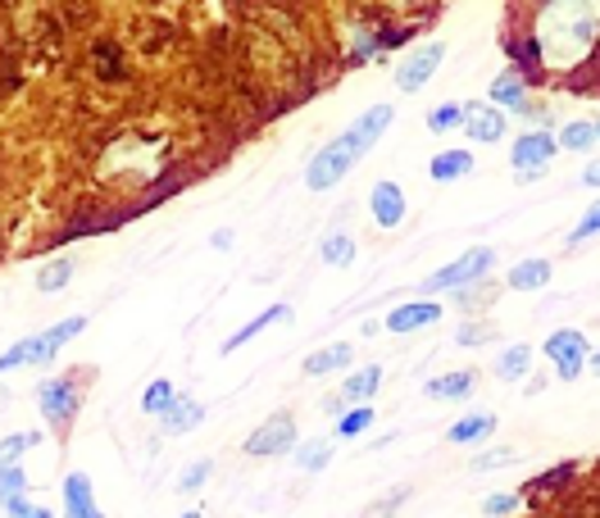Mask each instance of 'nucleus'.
Listing matches in <instances>:
<instances>
[{
  "instance_id": "nucleus-1",
  "label": "nucleus",
  "mask_w": 600,
  "mask_h": 518,
  "mask_svg": "<svg viewBox=\"0 0 600 518\" xmlns=\"http://www.w3.org/2000/svg\"><path fill=\"white\" fill-rule=\"evenodd\" d=\"M600 33V0H545L537 14V55L551 69H573Z\"/></svg>"
},
{
  "instance_id": "nucleus-2",
  "label": "nucleus",
  "mask_w": 600,
  "mask_h": 518,
  "mask_svg": "<svg viewBox=\"0 0 600 518\" xmlns=\"http://www.w3.org/2000/svg\"><path fill=\"white\" fill-rule=\"evenodd\" d=\"M392 119H396V109L392 105H373L369 115H360L355 119L337 142H327L314 159H310V169H305V186L310 191H333L355 164H360L382 136H387V128H392Z\"/></svg>"
},
{
  "instance_id": "nucleus-3",
  "label": "nucleus",
  "mask_w": 600,
  "mask_h": 518,
  "mask_svg": "<svg viewBox=\"0 0 600 518\" xmlns=\"http://www.w3.org/2000/svg\"><path fill=\"white\" fill-rule=\"evenodd\" d=\"M82 327H87V314H73V318H60L55 327H46V333L37 337H23L19 346H10L5 354H0V373H10V369H33V364H46L55 360L73 337H82Z\"/></svg>"
},
{
  "instance_id": "nucleus-4",
  "label": "nucleus",
  "mask_w": 600,
  "mask_h": 518,
  "mask_svg": "<svg viewBox=\"0 0 600 518\" xmlns=\"http://www.w3.org/2000/svg\"><path fill=\"white\" fill-rule=\"evenodd\" d=\"M491 264H496V251H491V245H473V251L451 260L442 273H432V278L423 282V291H464V287L482 282L491 273Z\"/></svg>"
},
{
  "instance_id": "nucleus-5",
  "label": "nucleus",
  "mask_w": 600,
  "mask_h": 518,
  "mask_svg": "<svg viewBox=\"0 0 600 518\" xmlns=\"http://www.w3.org/2000/svg\"><path fill=\"white\" fill-rule=\"evenodd\" d=\"M541 350H545V360L555 364V373H560L564 382L583 377V369H587V360H591V346H587V337L578 333V327H560V333L545 337Z\"/></svg>"
},
{
  "instance_id": "nucleus-6",
  "label": "nucleus",
  "mask_w": 600,
  "mask_h": 518,
  "mask_svg": "<svg viewBox=\"0 0 600 518\" xmlns=\"http://www.w3.org/2000/svg\"><path fill=\"white\" fill-rule=\"evenodd\" d=\"M37 400H41V419H46L55 432H64V427L73 423V414H77V405H82V387H77L73 373H69V377H50V382H41Z\"/></svg>"
},
{
  "instance_id": "nucleus-7",
  "label": "nucleus",
  "mask_w": 600,
  "mask_h": 518,
  "mask_svg": "<svg viewBox=\"0 0 600 518\" xmlns=\"http://www.w3.org/2000/svg\"><path fill=\"white\" fill-rule=\"evenodd\" d=\"M296 450V419L291 414H268L251 436H245V455L251 459H268V455H283Z\"/></svg>"
},
{
  "instance_id": "nucleus-8",
  "label": "nucleus",
  "mask_w": 600,
  "mask_h": 518,
  "mask_svg": "<svg viewBox=\"0 0 600 518\" xmlns=\"http://www.w3.org/2000/svg\"><path fill=\"white\" fill-rule=\"evenodd\" d=\"M442 60H446V46L442 41H428V46H419V50H409L405 60L396 64V87L400 92H419L423 82L442 69Z\"/></svg>"
},
{
  "instance_id": "nucleus-9",
  "label": "nucleus",
  "mask_w": 600,
  "mask_h": 518,
  "mask_svg": "<svg viewBox=\"0 0 600 518\" xmlns=\"http://www.w3.org/2000/svg\"><path fill=\"white\" fill-rule=\"evenodd\" d=\"M555 146H560V142H555V136L545 132V128H537V132H524V136H518V142H514V169L524 173V178L541 173L545 164L555 159Z\"/></svg>"
},
{
  "instance_id": "nucleus-10",
  "label": "nucleus",
  "mask_w": 600,
  "mask_h": 518,
  "mask_svg": "<svg viewBox=\"0 0 600 518\" xmlns=\"http://www.w3.org/2000/svg\"><path fill=\"white\" fill-rule=\"evenodd\" d=\"M405 209H409V201H405V191H400L396 182H373V191H369V214H373L377 228H400V224H405Z\"/></svg>"
},
{
  "instance_id": "nucleus-11",
  "label": "nucleus",
  "mask_w": 600,
  "mask_h": 518,
  "mask_svg": "<svg viewBox=\"0 0 600 518\" xmlns=\"http://www.w3.org/2000/svg\"><path fill=\"white\" fill-rule=\"evenodd\" d=\"M436 318H442V305H436V300H409V305H396L387 314V333L405 337V333H419V327H432Z\"/></svg>"
},
{
  "instance_id": "nucleus-12",
  "label": "nucleus",
  "mask_w": 600,
  "mask_h": 518,
  "mask_svg": "<svg viewBox=\"0 0 600 518\" xmlns=\"http://www.w3.org/2000/svg\"><path fill=\"white\" fill-rule=\"evenodd\" d=\"M464 132L473 136V142H501L505 136V115L496 105H464V123H459Z\"/></svg>"
},
{
  "instance_id": "nucleus-13",
  "label": "nucleus",
  "mask_w": 600,
  "mask_h": 518,
  "mask_svg": "<svg viewBox=\"0 0 600 518\" xmlns=\"http://www.w3.org/2000/svg\"><path fill=\"white\" fill-rule=\"evenodd\" d=\"M64 518H105V509L96 505V491L87 473H69L64 478Z\"/></svg>"
},
{
  "instance_id": "nucleus-14",
  "label": "nucleus",
  "mask_w": 600,
  "mask_h": 518,
  "mask_svg": "<svg viewBox=\"0 0 600 518\" xmlns=\"http://www.w3.org/2000/svg\"><path fill=\"white\" fill-rule=\"evenodd\" d=\"M201 423H205V405L191 400V396H173V405L159 414V427L169 432V436H182V432L201 427Z\"/></svg>"
},
{
  "instance_id": "nucleus-15",
  "label": "nucleus",
  "mask_w": 600,
  "mask_h": 518,
  "mask_svg": "<svg viewBox=\"0 0 600 518\" xmlns=\"http://www.w3.org/2000/svg\"><path fill=\"white\" fill-rule=\"evenodd\" d=\"M287 318H291V305H268L264 314H255L251 323H245V327H237V333L224 341V354H228V350H241V346L251 341V337H260L264 327H273V323H287Z\"/></svg>"
},
{
  "instance_id": "nucleus-16",
  "label": "nucleus",
  "mask_w": 600,
  "mask_h": 518,
  "mask_svg": "<svg viewBox=\"0 0 600 518\" xmlns=\"http://www.w3.org/2000/svg\"><path fill=\"white\" fill-rule=\"evenodd\" d=\"M428 173H432V182H459L464 173H473V155L469 150H442V155H432Z\"/></svg>"
},
{
  "instance_id": "nucleus-17",
  "label": "nucleus",
  "mask_w": 600,
  "mask_h": 518,
  "mask_svg": "<svg viewBox=\"0 0 600 518\" xmlns=\"http://www.w3.org/2000/svg\"><path fill=\"white\" fill-rule=\"evenodd\" d=\"M473 382H478V373L464 369V373H442V377H432L423 391H428L432 400H464V396L473 391Z\"/></svg>"
},
{
  "instance_id": "nucleus-18",
  "label": "nucleus",
  "mask_w": 600,
  "mask_h": 518,
  "mask_svg": "<svg viewBox=\"0 0 600 518\" xmlns=\"http://www.w3.org/2000/svg\"><path fill=\"white\" fill-rule=\"evenodd\" d=\"M350 346L341 341V346H323V350H314L310 360H305V377H323V373H337V369H346L350 364Z\"/></svg>"
},
{
  "instance_id": "nucleus-19",
  "label": "nucleus",
  "mask_w": 600,
  "mask_h": 518,
  "mask_svg": "<svg viewBox=\"0 0 600 518\" xmlns=\"http://www.w3.org/2000/svg\"><path fill=\"white\" fill-rule=\"evenodd\" d=\"M545 282H551V264H545V260H524V264L509 268V287L514 291H537Z\"/></svg>"
},
{
  "instance_id": "nucleus-20",
  "label": "nucleus",
  "mask_w": 600,
  "mask_h": 518,
  "mask_svg": "<svg viewBox=\"0 0 600 518\" xmlns=\"http://www.w3.org/2000/svg\"><path fill=\"white\" fill-rule=\"evenodd\" d=\"M377 387H382V369H377V364H369V369L350 373V377L341 382V400H373V396H377Z\"/></svg>"
},
{
  "instance_id": "nucleus-21",
  "label": "nucleus",
  "mask_w": 600,
  "mask_h": 518,
  "mask_svg": "<svg viewBox=\"0 0 600 518\" xmlns=\"http://www.w3.org/2000/svg\"><path fill=\"white\" fill-rule=\"evenodd\" d=\"M496 432V414H469V419H459L446 436L455 446H469V442H482V436H491Z\"/></svg>"
},
{
  "instance_id": "nucleus-22",
  "label": "nucleus",
  "mask_w": 600,
  "mask_h": 518,
  "mask_svg": "<svg viewBox=\"0 0 600 518\" xmlns=\"http://www.w3.org/2000/svg\"><path fill=\"white\" fill-rule=\"evenodd\" d=\"M327 459H333V442H327V436H310V442H300V450H296V463L305 473L327 469Z\"/></svg>"
},
{
  "instance_id": "nucleus-23",
  "label": "nucleus",
  "mask_w": 600,
  "mask_h": 518,
  "mask_svg": "<svg viewBox=\"0 0 600 518\" xmlns=\"http://www.w3.org/2000/svg\"><path fill=\"white\" fill-rule=\"evenodd\" d=\"M319 255H323L327 268H350V264H355V241H350L346 232H333V237H323Z\"/></svg>"
},
{
  "instance_id": "nucleus-24",
  "label": "nucleus",
  "mask_w": 600,
  "mask_h": 518,
  "mask_svg": "<svg viewBox=\"0 0 600 518\" xmlns=\"http://www.w3.org/2000/svg\"><path fill=\"white\" fill-rule=\"evenodd\" d=\"M491 100H496V105H524L528 100V82L524 77H518V73H501L496 82H491Z\"/></svg>"
},
{
  "instance_id": "nucleus-25",
  "label": "nucleus",
  "mask_w": 600,
  "mask_h": 518,
  "mask_svg": "<svg viewBox=\"0 0 600 518\" xmlns=\"http://www.w3.org/2000/svg\"><path fill=\"white\" fill-rule=\"evenodd\" d=\"M23 491H27V473L19 469V463H0V505H19L23 501Z\"/></svg>"
},
{
  "instance_id": "nucleus-26",
  "label": "nucleus",
  "mask_w": 600,
  "mask_h": 518,
  "mask_svg": "<svg viewBox=\"0 0 600 518\" xmlns=\"http://www.w3.org/2000/svg\"><path fill=\"white\" fill-rule=\"evenodd\" d=\"M528 364H532V350H528V346H509L501 360H496V377L518 382V377H528Z\"/></svg>"
},
{
  "instance_id": "nucleus-27",
  "label": "nucleus",
  "mask_w": 600,
  "mask_h": 518,
  "mask_svg": "<svg viewBox=\"0 0 600 518\" xmlns=\"http://www.w3.org/2000/svg\"><path fill=\"white\" fill-rule=\"evenodd\" d=\"M173 396H178V391L169 387V382H164V377H155V382H151V387L142 391V414L159 419V414H164V409H169V405H173Z\"/></svg>"
},
{
  "instance_id": "nucleus-28",
  "label": "nucleus",
  "mask_w": 600,
  "mask_h": 518,
  "mask_svg": "<svg viewBox=\"0 0 600 518\" xmlns=\"http://www.w3.org/2000/svg\"><path fill=\"white\" fill-rule=\"evenodd\" d=\"M373 419H377V414H373V405H355L350 414L337 419V436H364V432L373 427Z\"/></svg>"
},
{
  "instance_id": "nucleus-29",
  "label": "nucleus",
  "mask_w": 600,
  "mask_h": 518,
  "mask_svg": "<svg viewBox=\"0 0 600 518\" xmlns=\"http://www.w3.org/2000/svg\"><path fill=\"white\" fill-rule=\"evenodd\" d=\"M73 282V260H50L41 273H37V287L41 291H60Z\"/></svg>"
},
{
  "instance_id": "nucleus-30",
  "label": "nucleus",
  "mask_w": 600,
  "mask_h": 518,
  "mask_svg": "<svg viewBox=\"0 0 600 518\" xmlns=\"http://www.w3.org/2000/svg\"><path fill=\"white\" fill-rule=\"evenodd\" d=\"M209 473H214V463H209V459L187 463V469L178 473V491H182V496H191V491H201V486L209 482Z\"/></svg>"
},
{
  "instance_id": "nucleus-31",
  "label": "nucleus",
  "mask_w": 600,
  "mask_h": 518,
  "mask_svg": "<svg viewBox=\"0 0 600 518\" xmlns=\"http://www.w3.org/2000/svg\"><path fill=\"white\" fill-rule=\"evenodd\" d=\"M37 442H41L37 432H14V436H5V442H0V463H19L23 450H33Z\"/></svg>"
},
{
  "instance_id": "nucleus-32",
  "label": "nucleus",
  "mask_w": 600,
  "mask_h": 518,
  "mask_svg": "<svg viewBox=\"0 0 600 518\" xmlns=\"http://www.w3.org/2000/svg\"><path fill=\"white\" fill-rule=\"evenodd\" d=\"M560 146H568V150H591V146H596V123H568V128L560 132Z\"/></svg>"
},
{
  "instance_id": "nucleus-33",
  "label": "nucleus",
  "mask_w": 600,
  "mask_h": 518,
  "mask_svg": "<svg viewBox=\"0 0 600 518\" xmlns=\"http://www.w3.org/2000/svg\"><path fill=\"white\" fill-rule=\"evenodd\" d=\"M509 463H518V450L501 446V450H487V455H473V463H469V469H473V473H491V469H509Z\"/></svg>"
},
{
  "instance_id": "nucleus-34",
  "label": "nucleus",
  "mask_w": 600,
  "mask_h": 518,
  "mask_svg": "<svg viewBox=\"0 0 600 518\" xmlns=\"http://www.w3.org/2000/svg\"><path fill=\"white\" fill-rule=\"evenodd\" d=\"M464 123V105H436L428 115V132H451Z\"/></svg>"
},
{
  "instance_id": "nucleus-35",
  "label": "nucleus",
  "mask_w": 600,
  "mask_h": 518,
  "mask_svg": "<svg viewBox=\"0 0 600 518\" xmlns=\"http://www.w3.org/2000/svg\"><path fill=\"white\" fill-rule=\"evenodd\" d=\"M518 505H524V496H518V491H505V496H487V501H482V514H487V518H505V514H514Z\"/></svg>"
},
{
  "instance_id": "nucleus-36",
  "label": "nucleus",
  "mask_w": 600,
  "mask_h": 518,
  "mask_svg": "<svg viewBox=\"0 0 600 518\" xmlns=\"http://www.w3.org/2000/svg\"><path fill=\"white\" fill-rule=\"evenodd\" d=\"M596 232H600V201H596V205L578 218V228L568 232V245H583V241H587V237H596Z\"/></svg>"
},
{
  "instance_id": "nucleus-37",
  "label": "nucleus",
  "mask_w": 600,
  "mask_h": 518,
  "mask_svg": "<svg viewBox=\"0 0 600 518\" xmlns=\"http://www.w3.org/2000/svg\"><path fill=\"white\" fill-rule=\"evenodd\" d=\"M405 501H409V486H396L392 496H387V501H377V505H373V509H369L364 518H392V514H396V509H400Z\"/></svg>"
},
{
  "instance_id": "nucleus-38",
  "label": "nucleus",
  "mask_w": 600,
  "mask_h": 518,
  "mask_svg": "<svg viewBox=\"0 0 600 518\" xmlns=\"http://www.w3.org/2000/svg\"><path fill=\"white\" fill-rule=\"evenodd\" d=\"M5 514H10V518H55V514H50L46 505H27V501H19V505H10Z\"/></svg>"
},
{
  "instance_id": "nucleus-39",
  "label": "nucleus",
  "mask_w": 600,
  "mask_h": 518,
  "mask_svg": "<svg viewBox=\"0 0 600 518\" xmlns=\"http://www.w3.org/2000/svg\"><path fill=\"white\" fill-rule=\"evenodd\" d=\"M491 333H487V327H478V323H464L459 327V346H482Z\"/></svg>"
},
{
  "instance_id": "nucleus-40",
  "label": "nucleus",
  "mask_w": 600,
  "mask_h": 518,
  "mask_svg": "<svg viewBox=\"0 0 600 518\" xmlns=\"http://www.w3.org/2000/svg\"><path fill=\"white\" fill-rule=\"evenodd\" d=\"M209 245H214V251H232V232H214Z\"/></svg>"
},
{
  "instance_id": "nucleus-41",
  "label": "nucleus",
  "mask_w": 600,
  "mask_h": 518,
  "mask_svg": "<svg viewBox=\"0 0 600 518\" xmlns=\"http://www.w3.org/2000/svg\"><path fill=\"white\" fill-rule=\"evenodd\" d=\"M583 182H587V186H600V159L583 169Z\"/></svg>"
},
{
  "instance_id": "nucleus-42",
  "label": "nucleus",
  "mask_w": 600,
  "mask_h": 518,
  "mask_svg": "<svg viewBox=\"0 0 600 518\" xmlns=\"http://www.w3.org/2000/svg\"><path fill=\"white\" fill-rule=\"evenodd\" d=\"M591 369H596V373H600V354H591Z\"/></svg>"
},
{
  "instance_id": "nucleus-43",
  "label": "nucleus",
  "mask_w": 600,
  "mask_h": 518,
  "mask_svg": "<svg viewBox=\"0 0 600 518\" xmlns=\"http://www.w3.org/2000/svg\"><path fill=\"white\" fill-rule=\"evenodd\" d=\"M182 518H201V514H196V509H191V514H182Z\"/></svg>"
},
{
  "instance_id": "nucleus-44",
  "label": "nucleus",
  "mask_w": 600,
  "mask_h": 518,
  "mask_svg": "<svg viewBox=\"0 0 600 518\" xmlns=\"http://www.w3.org/2000/svg\"><path fill=\"white\" fill-rule=\"evenodd\" d=\"M596 142H600V123H596Z\"/></svg>"
}]
</instances>
